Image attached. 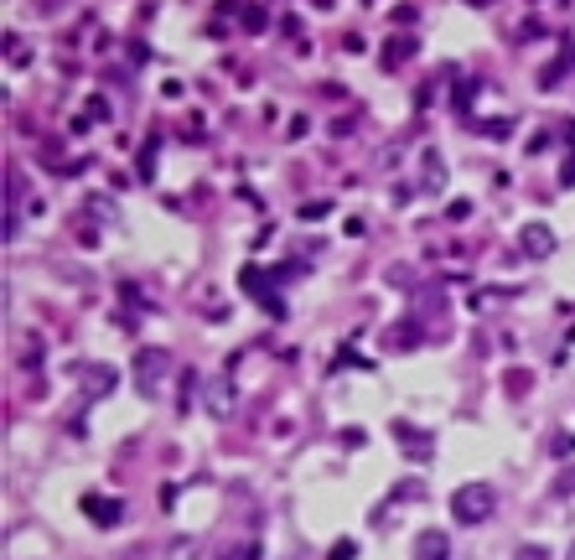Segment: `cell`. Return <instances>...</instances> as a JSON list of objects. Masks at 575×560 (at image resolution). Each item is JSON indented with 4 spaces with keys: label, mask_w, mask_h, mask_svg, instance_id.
<instances>
[{
    "label": "cell",
    "mask_w": 575,
    "mask_h": 560,
    "mask_svg": "<svg viewBox=\"0 0 575 560\" xmlns=\"http://www.w3.org/2000/svg\"><path fill=\"white\" fill-rule=\"evenodd\" d=\"M415 560H452V539L441 535V529H420L415 535Z\"/></svg>",
    "instance_id": "3957f363"
},
{
    "label": "cell",
    "mask_w": 575,
    "mask_h": 560,
    "mask_svg": "<svg viewBox=\"0 0 575 560\" xmlns=\"http://www.w3.org/2000/svg\"><path fill=\"white\" fill-rule=\"evenodd\" d=\"M518 244H524V254H529V260H544V254L555 249V234H550L544 224H529L524 234H518Z\"/></svg>",
    "instance_id": "277c9868"
},
{
    "label": "cell",
    "mask_w": 575,
    "mask_h": 560,
    "mask_svg": "<svg viewBox=\"0 0 575 560\" xmlns=\"http://www.w3.org/2000/svg\"><path fill=\"white\" fill-rule=\"evenodd\" d=\"M565 560H575V545H570V555H565Z\"/></svg>",
    "instance_id": "9a60e30c"
},
{
    "label": "cell",
    "mask_w": 575,
    "mask_h": 560,
    "mask_svg": "<svg viewBox=\"0 0 575 560\" xmlns=\"http://www.w3.org/2000/svg\"><path fill=\"white\" fill-rule=\"evenodd\" d=\"M394 431L405 436V446H410V456H415V462H425V456H431V436H420L415 426H394Z\"/></svg>",
    "instance_id": "8992f818"
},
{
    "label": "cell",
    "mask_w": 575,
    "mask_h": 560,
    "mask_svg": "<svg viewBox=\"0 0 575 560\" xmlns=\"http://www.w3.org/2000/svg\"><path fill=\"white\" fill-rule=\"evenodd\" d=\"M352 555H358V545H352V539H337V545L327 550V560H352Z\"/></svg>",
    "instance_id": "8fae6325"
},
{
    "label": "cell",
    "mask_w": 575,
    "mask_h": 560,
    "mask_svg": "<svg viewBox=\"0 0 575 560\" xmlns=\"http://www.w3.org/2000/svg\"><path fill=\"white\" fill-rule=\"evenodd\" d=\"M83 514L94 519V524H104V529H109V524H120L124 509H120V498H94V493H88V498H83Z\"/></svg>",
    "instance_id": "5b68a950"
},
{
    "label": "cell",
    "mask_w": 575,
    "mask_h": 560,
    "mask_svg": "<svg viewBox=\"0 0 575 560\" xmlns=\"http://www.w3.org/2000/svg\"><path fill=\"white\" fill-rule=\"evenodd\" d=\"M410 52H415V37H399V41H389V47H384V62L394 68V62H405Z\"/></svg>",
    "instance_id": "30bf717a"
},
{
    "label": "cell",
    "mask_w": 575,
    "mask_h": 560,
    "mask_svg": "<svg viewBox=\"0 0 575 560\" xmlns=\"http://www.w3.org/2000/svg\"><path fill=\"white\" fill-rule=\"evenodd\" d=\"M83 384H88V394H109V390H114V373H109V369H88V373H83Z\"/></svg>",
    "instance_id": "ba28073f"
},
{
    "label": "cell",
    "mask_w": 575,
    "mask_h": 560,
    "mask_svg": "<svg viewBox=\"0 0 575 560\" xmlns=\"http://www.w3.org/2000/svg\"><path fill=\"white\" fill-rule=\"evenodd\" d=\"M493 509H497V498H493L488 482H461V488L452 493V519L456 524H482V519H493Z\"/></svg>",
    "instance_id": "6da1fadb"
},
{
    "label": "cell",
    "mask_w": 575,
    "mask_h": 560,
    "mask_svg": "<svg viewBox=\"0 0 575 560\" xmlns=\"http://www.w3.org/2000/svg\"><path fill=\"white\" fill-rule=\"evenodd\" d=\"M197 550H203V545H197L192 535H182V539H171V545H166V560H197Z\"/></svg>",
    "instance_id": "52a82bcc"
},
{
    "label": "cell",
    "mask_w": 575,
    "mask_h": 560,
    "mask_svg": "<svg viewBox=\"0 0 575 560\" xmlns=\"http://www.w3.org/2000/svg\"><path fill=\"white\" fill-rule=\"evenodd\" d=\"M207 399H213V415H228V410H233V384H213Z\"/></svg>",
    "instance_id": "9c48e42d"
},
{
    "label": "cell",
    "mask_w": 575,
    "mask_h": 560,
    "mask_svg": "<svg viewBox=\"0 0 575 560\" xmlns=\"http://www.w3.org/2000/svg\"><path fill=\"white\" fill-rule=\"evenodd\" d=\"M161 373H166V353L161 348H141L135 353V384H141L145 394L161 384Z\"/></svg>",
    "instance_id": "7a4b0ae2"
},
{
    "label": "cell",
    "mask_w": 575,
    "mask_h": 560,
    "mask_svg": "<svg viewBox=\"0 0 575 560\" xmlns=\"http://www.w3.org/2000/svg\"><path fill=\"white\" fill-rule=\"evenodd\" d=\"M555 493H575V467H570V473H565V477L555 482Z\"/></svg>",
    "instance_id": "4fadbf2b"
},
{
    "label": "cell",
    "mask_w": 575,
    "mask_h": 560,
    "mask_svg": "<svg viewBox=\"0 0 575 560\" xmlns=\"http://www.w3.org/2000/svg\"><path fill=\"white\" fill-rule=\"evenodd\" d=\"M518 560H550V555H544L539 545H524V550H518Z\"/></svg>",
    "instance_id": "5bb4252c"
},
{
    "label": "cell",
    "mask_w": 575,
    "mask_h": 560,
    "mask_svg": "<svg viewBox=\"0 0 575 560\" xmlns=\"http://www.w3.org/2000/svg\"><path fill=\"white\" fill-rule=\"evenodd\" d=\"M575 452V436H555V456H570Z\"/></svg>",
    "instance_id": "7c38bea8"
}]
</instances>
